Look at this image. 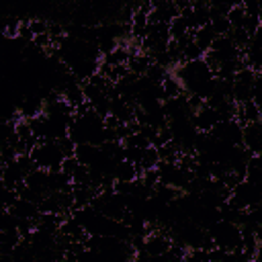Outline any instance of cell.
Listing matches in <instances>:
<instances>
[{
  "instance_id": "obj_7",
  "label": "cell",
  "mask_w": 262,
  "mask_h": 262,
  "mask_svg": "<svg viewBox=\"0 0 262 262\" xmlns=\"http://www.w3.org/2000/svg\"><path fill=\"white\" fill-rule=\"evenodd\" d=\"M113 178L115 182H133L137 178H141V172L135 164H131L129 160H121L115 164V170H113Z\"/></svg>"
},
{
  "instance_id": "obj_1",
  "label": "cell",
  "mask_w": 262,
  "mask_h": 262,
  "mask_svg": "<svg viewBox=\"0 0 262 262\" xmlns=\"http://www.w3.org/2000/svg\"><path fill=\"white\" fill-rule=\"evenodd\" d=\"M209 235L213 237L217 248H223L227 252H235L244 248V235H242V227L237 223H229V221H217L211 229Z\"/></svg>"
},
{
  "instance_id": "obj_12",
  "label": "cell",
  "mask_w": 262,
  "mask_h": 262,
  "mask_svg": "<svg viewBox=\"0 0 262 262\" xmlns=\"http://www.w3.org/2000/svg\"><path fill=\"white\" fill-rule=\"evenodd\" d=\"M229 23L233 29H242L244 27V20H246V10H244V4H233L229 14H227Z\"/></svg>"
},
{
  "instance_id": "obj_8",
  "label": "cell",
  "mask_w": 262,
  "mask_h": 262,
  "mask_svg": "<svg viewBox=\"0 0 262 262\" xmlns=\"http://www.w3.org/2000/svg\"><path fill=\"white\" fill-rule=\"evenodd\" d=\"M192 37H194V43H196L205 53L211 51V47H213V43H215V39H217V35H215V31L211 29V25L192 31Z\"/></svg>"
},
{
  "instance_id": "obj_5",
  "label": "cell",
  "mask_w": 262,
  "mask_h": 262,
  "mask_svg": "<svg viewBox=\"0 0 262 262\" xmlns=\"http://www.w3.org/2000/svg\"><path fill=\"white\" fill-rule=\"evenodd\" d=\"M172 237L168 233H160V231H151L145 242H143V252L147 256H164L170 248H172Z\"/></svg>"
},
{
  "instance_id": "obj_4",
  "label": "cell",
  "mask_w": 262,
  "mask_h": 262,
  "mask_svg": "<svg viewBox=\"0 0 262 262\" xmlns=\"http://www.w3.org/2000/svg\"><path fill=\"white\" fill-rule=\"evenodd\" d=\"M190 121H192V125L196 127L199 133H211V131L221 123L219 113H217L215 108L207 106V104H205L203 108H199V111L190 117Z\"/></svg>"
},
{
  "instance_id": "obj_3",
  "label": "cell",
  "mask_w": 262,
  "mask_h": 262,
  "mask_svg": "<svg viewBox=\"0 0 262 262\" xmlns=\"http://www.w3.org/2000/svg\"><path fill=\"white\" fill-rule=\"evenodd\" d=\"M211 135L225 143V145H231V147H239L244 145V127L237 123V119H231V121H221L213 131Z\"/></svg>"
},
{
  "instance_id": "obj_11",
  "label": "cell",
  "mask_w": 262,
  "mask_h": 262,
  "mask_svg": "<svg viewBox=\"0 0 262 262\" xmlns=\"http://www.w3.org/2000/svg\"><path fill=\"white\" fill-rule=\"evenodd\" d=\"M209 25H211V29L215 31L217 37H227L231 33V29H233L227 16H211V23Z\"/></svg>"
},
{
  "instance_id": "obj_2",
  "label": "cell",
  "mask_w": 262,
  "mask_h": 262,
  "mask_svg": "<svg viewBox=\"0 0 262 262\" xmlns=\"http://www.w3.org/2000/svg\"><path fill=\"white\" fill-rule=\"evenodd\" d=\"M37 168L41 170H47V172H55V170H61L63 166V160H66V154L61 151L59 143L57 141H41L33 151H31Z\"/></svg>"
},
{
  "instance_id": "obj_9",
  "label": "cell",
  "mask_w": 262,
  "mask_h": 262,
  "mask_svg": "<svg viewBox=\"0 0 262 262\" xmlns=\"http://www.w3.org/2000/svg\"><path fill=\"white\" fill-rule=\"evenodd\" d=\"M162 90H164L166 100H168V98H178V96L184 94V88H182L180 80H178L174 74H168V76L164 78V82H162Z\"/></svg>"
},
{
  "instance_id": "obj_6",
  "label": "cell",
  "mask_w": 262,
  "mask_h": 262,
  "mask_svg": "<svg viewBox=\"0 0 262 262\" xmlns=\"http://www.w3.org/2000/svg\"><path fill=\"white\" fill-rule=\"evenodd\" d=\"M6 211H10L18 221H35L37 223V219H39V215H41V209H39V205L37 203H31V201H27V199H16V203L10 207V209H6Z\"/></svg>"
},
{
  "instance_id": "obj_15",
  "label": "cell",
  "mask_w": 262,
  "mask_h": 262,
  "mask_svg": "<svg viewBox=\"0 0 262 262\" xmlns=\"http://www.w3.org/2000/svg\"><path fill=\"white\" fill-rule=\"evenodd\" d=\"M61 262H80V258L78 256H63Z\"/></svg>"
},
{
  "instance_id": "obj_16",
  "label": "cell",
  "mask_w": 262,
  "mask_h": 262,
  "mask_svg": "<svg viewBox=\"0 0 262 262\" xmlns=\"http://www.w3.org/2000/svg\"><path fill=\"white\" fill-rule=\"evenodd\" d=\"M256 239H258V244H262V225L256 229Z\"/></svg>"
},
{
  "instance_id": "obj_13",
  "label": "cell",
  "mask_w": 262,
  "mask_h": 262,
  "mask_svg": "<svg viewBox=\"0 0 262 262\" xmlns=\"http://www.w3.org/2000/svg\"><path fill=\"white\" fill-rule=\"evenodd\" d=\"M168 74H170V72H168V70H164L162 66H158V63H151L145 76H147L151 82H156V84H162V82H164V78H166Z\"/></svg>"
},
{
  "instance_id": "obj_14",
  "label": "cell",
  "mask_w": 262,
  "mask_h": 262,
  "mask_svg": "<svg viewBox=\"0 0 262 262\" xmlns=\"http://www.w3.org/2000/svg\"><path fill=\"white\" fill-rule=\"evenodd\" d=\"M80 166H82V162H80L76 156H68V158L63 160V166H61V170H63V172H66V174L72 178V176L78 172V168H80Z\"/></svg>"
},
{
  "instance_id": "obj_10",
  "label": "cell",
  "mask_w": 262,
  "mask_h": 262,
  "mask_svg": "<svg viewBox=\"0 0 262 262\" xmlns=\"http://www.w3.org/2000/svg\"><path fill=\"white\" fill-rule=\"evenodd\" d=\"M188 33H190V27H188L186 18H184L182 14H178V16L170 23V37H172V41H178V39H182V37L188 35Z\"/></svg>"
}]
</instances>
